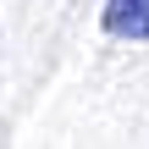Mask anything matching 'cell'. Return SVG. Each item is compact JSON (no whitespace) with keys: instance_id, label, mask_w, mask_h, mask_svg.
<instances>
[{"instance_id":"cell-1","label":"cell","mask_w":149,"mask_h":149,"mask_svg":"<svg viewBox=\"0 0 149 149\" xmlns=\"http://www.w3.org/2000/svg\"><path fill=\"white\" fill-rule=\"evenodd\" d=\"M105 33L149 39V0H105Z\"/></svg>"}]
</instances>
